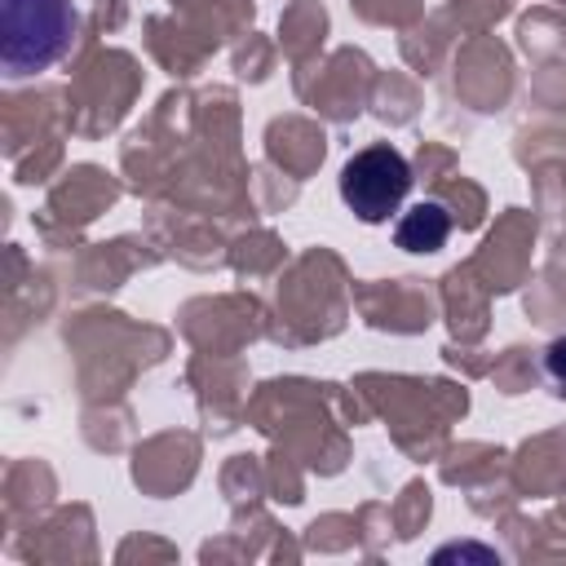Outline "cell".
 Wrapping results in <instances>:
<instances>
[{
    "label": "cell",
    "instance_id": "6da1fadb",
    "mask_svg": "<svg viewBox=\"0 0 566 566\" xmlns=\"http://www.w3.org/2000/svg\"><path fill=\"white\" fill-rule=\"evenodd\" d=\"M0 31H4L0 44L4 71L18 80L53 66L71 49L75 9L71 0H0Z\"/></svg>",
    "mask_w": 566,
    "mask_h": 566
},
{
    "label": "cell",
    "instance_id": "7a4b0ae2",
    "mask_svg": "<svg viewBox=\"0 0 566 566\" xmlns=\"http://www.w3.org/2000/svg\"><path fill=\"white\" fill-rule=\"evenodd\" d=\"M407 190H411V168L402 150H394L389 142L349 155L340 168V199L358 221H371V226L389 221L407 199Z\"/></svg>",
    "mask_w": 566,
    "mask_h": 566
},
{
    "label": "cell",
    "instance_id": "3957f363",
    "mask_svg": "<svg viewBox=\"0 0 566 566\" xmlns=\"http://www.w3.org/2000/svg\"><path fill=\"white\" fill-rule=\"evenodd\" d=\"M451 234V217L442 203H416L411 212H402L394 239L402 252H438Z\"/></svg>",
    "mask_w": 566,
    "mask_h": 566
},
{
    "label": "cell",
    "instance_id": "277c9868",
    "mask_svg": "<svg viewBox=\"0 0 566 566\" xmlns=\"http://www.w3.org/2000/svg\"><path fill=\"white\" fill-rule=\"evenodd\" d=\"M548 376H553V380L566 389V336L548 345Z\"/></svg>",
    "mask_w": 566,
    "mask_h": 566
}]
</instances>
